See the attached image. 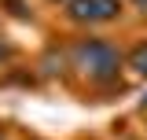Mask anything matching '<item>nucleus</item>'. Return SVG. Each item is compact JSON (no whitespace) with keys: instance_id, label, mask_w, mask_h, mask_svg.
Wrapping results in <instances>:
<instances>
[{"instance_id":"f257e3e1","label":"nucleus","mask_w":147,"mask_h":140,"mask_svg":"<svg viewBox=\"0 0 147 140\" xmlns=\"http://www.w3.org/2000/svg\"><path fill=\"white\" fill-rule=\"evenodd\" d=\"M66 67L70 77L92 92H114L125 88V52L99 33H81L66 44Z\"/></svg>"},{"instance_id":"f03ea898","label":"nucleus","mask_w":147,"mask_h":140,"mask_svg":"<svg viewBox=\"0 0 147 140\" xmlns=\"http://www.w3.org/2000/svg\"><path fill=\"white\" fill-rule=\"evenodd\" d=\"M121 15H125V0H70L63 7V18L85 33L114 26V22H121Z\"/></svg>"},{"instance_id":"7ed1b4c3","label":"nucleus","mask_w":147,"mask_h":140,"mask_svg":"<svg viewBox=\"0 0 147 140\" xmlns=\"http://www.w3.org/2000/svg\"><path fill=\"white\" fill-rule=\"evenodd\" d=\"M125 70L132 74V77L147 81V37H136V41L125 48Z\"/></svg>"},{"instance_id":"20e7f679","label":"nucleus","mask_w":147,"mask_h":140,"mask_svg":"<svg viewBox=\"0 0 147 140\" xmlns=\"http://www.w3.org/2000/svg\"><path fill=\"white\" fill-rule=\"evenodd\" d=\"M15 55H18L15 41H11V37H4V33H0V67H7V63H11Z\"/></svg>"},{"instance_id":"39448f33","label":"nucleus","mask_w":147,"mask_h":140,"mask_svg":"<svg viewBox=\"0 0 147 140\" xmlns=\"http://www.w3.org/2000/svg\"><path fill=\"white\" fill-rule=\"evenodd\" d=\"M125 7H132L136 15H144V18H147V0H125Z\"/></svg>"},{"instance_id":"423d86ee","label":"nucleus","mask_w":147,"mask_h":140,"mask_svg":"<svg viewBox=\"0 0 147 140\" xmlns=\"http://www.w3.org/2000/svg\"><path fill=\"white\" fill-rule=\"evenodd\" d=\"M44 4H48V7H66L70 0H44Z\"/></svg>"},{"instance_id":"0eeeda50","label":"nucleus","mask_w":147,"mask_h":140,"mask_svg":"<svg viewBox=\"0 0 147 140\" xmlns=\"http://www.w3.org/2000/svg\"><path fill=\"white\" fill-rule=\"evenodd\" d=\"M0 140H7V129H4V125H0Z\"/></svg>"},{"instance_id":"6e6552de","label":"nucleus","mask_w":147,"mask_h":140,"mask_svg":"<svg viewBox=\"0 0 147 140\" xmlns=\"http://www.w3.org/2000/svg\"><path fill=\"white\" fill-rule=\"evenodd\" d=\"M140 107H144V111H147V96H144V100H140Z\"/></svg>"},{"instance_id":"1a4fd4ad","label":"nucleus","mask_w":147,"mask_h":140,"mask_svg":"<svg viewBox=\"0 0 147 140\" xmlns=\"http://www.w3.org/2000/svg\"><path fill=\"white\" fill-rule=\"evenodd\" d=\"M26 140H44V137H26Z\"/></svg>"},{"instance_id":"9d476101","label":"nucleus","mask_w":147,"mask_h":140,"mask_svg":"<svg viewBox=\"0 0 147 140\" xmlns=\"http://www.w3.org/2000/svg\"><path fill=\"white\" fill-rule=\"evenodd\" d=\"M132 140H144V137H132Z\"/></svg>"}]
</instances>
